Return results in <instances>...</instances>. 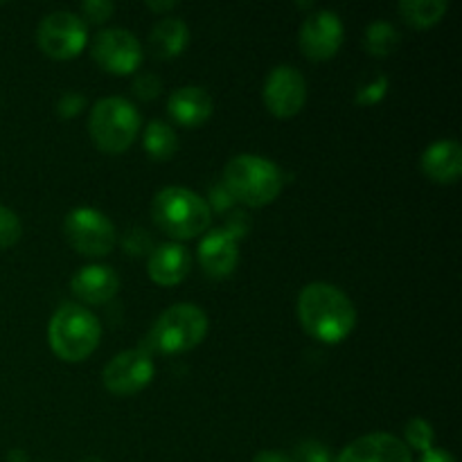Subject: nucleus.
Listing matches in <instances>:
<instances>
[{
	"instance_id": "f03ea898",
	"label": "nucleus",
	"mask_w": 462,
	"mask_h": 462,
	"mask_svg": "<svg viewBox=\"0 0 462 462\" xmlns=\"http://www.w3.org/2000/svg\"><path fill=\"white\" fill-rule=\"evenodd\" d=\"M152 217L158 228L170 237L192 239L210 228L212 212L201 194L171 185L153 197Z\"/></svg>"
},
{
	"instance_id": "a211bd4d",
	"label": "nucleus",
	"mask_w": 462,
	"mask_h": 462,
	"mask_svg": "<svg viewBox=\"0 0 462 462\" xmlns=\"http://www.w3.org/2000/svg\"><path fill=\"white\" fill-rule=\"evenodd\" d=\"M422 171L436 183H454L462 174V147L458 140H438L422 153Z\"/></svg>"
},
{
	"instance_id": "5701e85b",
	"label": "nucleus",
	"mask_w": 462,
	"mask_h": 462,
	"mask_svg": "<svg viewBox=\"0 0 462 462\" xmlns=\"http://www.w3.org/2000/svg\"><path fill=\"white\" fill-rule=\"evenodd\" d=\"M406 440L413 449L418 451H429L433 449V440H436V433H433V427L422 418H413L409 424H406Z\"/></svg>"
},
{
	"instance_id": "7c9ffc66",
	"label": "nucleus",
	"mask_w": 462,
	"mask_h": 462,
	"mask_svg": "<svg viewBox=\"0 0 462 462\" xmlns=\"http://www.w3.org/2000/svg\"><path fill=\"white\" fill-rule=\"evenodd\" d=\"M253 462H293L291 456H284L280 451H260V454L253 458Z\"/></svg>"
},
{
	"instance_id": "a878e982",
	"label": "nucleus",
	"mask_w": 462,
	"mask_h": 462,
	"mask_svg": "<svg viewBox=\"0 0 462 462\" xmlns=\"http://www.w3.org/2000/svg\"><path fill=\"white\" fill-rule=\"evenodd\" d=\"M293 462H332V454L325 445L316 440H307L302 445L296 447L291 456Z\"/></svg>"
},
{
	"instance_id": "4468645a",
	"label": "nucleus",
	"mask_w": 462,
	"mask_h": 462,
	"mask_svg": "<svg viewBox=\"0 0 462 462\" xmlns=\"http://www.w3.org/2000/svg\"><path fill=\"white\" fill-rule=\"evenodd\" d=\"M239 260L237 233L230 228H215L199 244V262L212 278H226L235 271Z\"/></svg>"
},
{
	"instance_id": "393cba45",
	"label": "nucleus",
	"mask_w": 462,
	"mask_h": 462,
	"mask_svg": "<svg viewBox=\"0 0 462 462\" xmlns=\"http://www.w3.org/2000/svg\"><path fill=\"white\" fill-rule=\"evenodd\" d=\"M386 90H388V77L374 75L373 79L365 81V84L356 90V102L365 104V106H370V104H377L379 99L386 95Z\"/></svg>"
},
{
	"instance_id": "6e6552de",
	"label": "nucleus",
	"mask_w": 462,
	"mask_h": 462,
	"mask_svg": "<svg viewBox=\"0 0 462 462\" xmlns=\"http://www.w3.org/2000/svg\"><path fill=\"white\" fill-rule=\"evenodd\" d=\"M86 30L84 18L72 12H52L39 23V39L41 50L52 59H72L84 50Z\"/></svg>"
},
{
	"instance_id": "bb28decb",
	"label": "nucleus",
	"mask_w": 462,
	"mask_h": 462,
	"mask_svg": "<svg viewBox=\"0 0 462 462\" xmlns=\"http://www.w3.org/2000/svg\"><path fill=\"white\" fill-rule=\"evenodd\" d=\"M162 90V81L158 79L156 75H152V72H144V75H138L134 81V93L138 95L140 99H144V102H149V99L158 97Z\"/></svg>"
},
{
	"instance_id": "4be33fe9",
	"label": "nucleus",
	"mask_w": 462,
	"mask_h": 462,
	"mask_svg": "<svg viewBox=\"0 0 462 462\" xmlns=\"http://www.w3.org/2000/svg\"><path fill=\"white\" fill-rule=\"evenodd\" d=\"M400 45V32L386 21H374L365 27V50L374 57H388Z\"/></svg>"
},
{
	"instance_id": "b1692460",
	"label": "nucleus",
	"mask_w": 462,
	"mask_h": 462,
	"mask_svg": "<svg viewBox=\"0 0 462 462\" xmlns=\"http://www.w3.org/2000/svg\"><path fill=\"white\" fill-rule=\"evenodd\" d=\"M21 233H23V226L16 212L0 206V248L14 246V244L21 239Z\"/></svg>"
},
{
	"instance_id": "f3484780",
	"label": "nucleus",
	"mask_w": 462,
	"mask_h": 462,
	"mask_svg": "<svg viewBox=\"0 0 462 462\" xmlns=\"http://www.w3.org/2000/svg\"><path fill=\"white\" fill-rule=\"evenodd\" d=\"M212 97L201 86H180L167 99L170 116L183 126H199L212 116Z\"/></svg>"
},
{
	"instance_id": "39448f33",
	"label": "nucleus",
	"mask_w": 462,
	"mask_h": 462,
	"mask_svg": "<svg viewBox=\"0 0 462 462\" xmlns=\"http://www.w3.org/2000/svg\"><path fill=\"white\" fill-rule=\"evenodd\" d=\"M208 334V316L201 307L180 302L162 311L149 332V341L165 355H179L197 347Z\"/></svg>"
},
{
	"instance_id": "6ab92c4d",
	"label": "nucleus",
	"mask_w": 462,
	"mask_h": 462,
	"mask_svg": "<svg viewBox=\"0 0 462 462\" xmlns=\"http://www.w3.org/2000/svg\"><path fill=\"white\" fill-rule=\"evenodd\" d=\"M189 30L183 18H162L149 34V45L161 59L179 57L188 48Z\"/></svg>"
},
{
	"instance_id": "2f4dec72",
	"label": "nucleus",
	"mask_w": 462,
	"mask_h": 462,
	"mask_svg": "<svg viewBox=\"0 0 462 462\" xmlns=\"http://www.w3.org/2000/svg\"><path fill=\"white\" fill-rule=\"evenodd\" d=\"M149 9H153V12H167V9H174L176 7V0H167V3H153V0H149L147 3Z\"/></svg>"
},
{
	"instance_id": "9d476101",
	"label": "nucleus",
	"mask_w": 462,
	"mask_h": 462,
	"mask_svg": "<svg viewBox=\"0 0 462 462\" xmlns=\"http://www.w3.org/2000/svg\"><path fill=\"white\" fill-rule=\"evenodd\" d=\"M343 36H346V27H343L338 14L329 12V9H316L302 21L298 43L310 59L325 61L338 52Z\"/></svg>"
},
{
	"instance_id": "1a4fd4ad",
	"label": "nucleus",
	"mask_w": 462,
	"mask_h": 462,
	"mask_svg": "<svg viewBox=\"0 0 462 462\" xmlns=\"http://www.w3.org/2000/svg\"><path fill=\"white\" fill-rule=\"evenodd\" d=\"M93 57L108 72L129 75L143 63V45H140L138 36L131 34L129 30L108 27L95 36Z\"/></svg>"
},
{
	"instance_id": "cd10ccee",
	"label": "nucleus",
	"mask_w": 462,
	"mask_h": 462,
	"mask_svg": "<svg viewBox=\"0 0 462 462\" xmlns=\"http://www.w3.org/2000/svg\"><path fill=\"white\" fill-rule=\"evenodd\" d=\"M81 9H84V14L88 21L104 23L113 16V12H116V5H113L111 0H86V3L81 5Z\"/></svg>"
},
{
	"instance_id": "7ed1b4c3",
	"label": "nucleus",
	"mask_w": 462,
	"mask_h": 462,
	"mask_svg": "<svg viewBox=\"0 0 462 462\" xmlns=\"http://www.w3.org/2000/svg\"><path fill=\"white\" fill-rule=\"evenodd\" d=\"M226 192L251 208L269 206L282 192V174L269 158L239 153L230 158L224 170Z\"/></svg>"
},
{
	"instance_id": "aec40b11",
	"label": "nucleus",
	"mask_w": 462,
	"mask_h": 462,
	"mask_svg": "<svg viewBox=\"0 0 462 462\" xmlns=\"http://www.w3.org/2000/svg\"><path fill=\"white\" fill-rule=\"evenodd\" d=\"M143 143H144V149H147L149 156L158 158V161H165V158H170L171 153L179 149V138H176V131L162 120L149 122L147 129H144Z\"/></svg>"
},
{
	"instance_id": "20e7f679",
	"label": "nucleus",
	"mask_w": 462,
	"mask_h": 462,
	"mask_svg": "<svg viewBox=\"0 0 462 462\" xmlns=\"http://www.w3.org/2000/svg\"><path fill=\"white\" fill-rule=\"evenodd\" d=\"M99 337H102V325L97 316L77 302L61 305L50 320V347L59 359L70 361V364L84 361L86 356L93 355Z\"/></svg>"
},
{
	"instance_id": "f257e3e1",
	"label": "nucleus",
	"mask_w": 462,
	"mask_h": 462,
	"mask_svg": "<svg viewBox=\"0 0 462 462\" xmlns=\"http://www.w3.org/2000/svg\"><path fill=\"white\" fill-rule=\"evenodd\" d=\"M298 319L307 334L323 343H341L356 325V307L338 287L311 282L298 296Z\"/></svg>"
},
{
	"instance_id": "72a5a7b5",
	"label": "nucleus",
	"mask_w": 462,
	"mask_h": 462,
	"mask_svg": "<svg viewBox=\"0 0 462 462\" xmlns=\"http://www.w3.org/2000/svg\"><path fill=\"white\" fill-rule=\"evenodd\" d=\"M79 462H102V460L95 458V456H90V458H84V460H79Z\"/></svg>"
},
{
	"instance_id": "2eb2a0df",
	"label": "nucleus",
	"mask_w": 462,
	"mask_h": 462,
	"mask_svg": "<svg viewBox=\"0 0 462 462\" xmlns=\"http://www.w3.org/2000/svg\"><path fill=\"white\" fill-rule=\"evenodd\" d=\"M70 289L86 305H104L120 289V278L106 264H90L77 271L70 280Z\"/></svg>"
},
{
	"instance_id": "473e14b6",
	"label": "nucleus",
	"mask_w": 462,
	"mask_h": 462,
	"mask_svg": "<svg viewBox=\"0 0 462 462\" xmlns=\"http://www.w3.org/2000/svg\"><path fill=\"white\" fill-rule=\"evenodd\" d=\"M9 462H25V454H23L21 449H14L12 454H9Z\"/></svg>"
},
{
	"instance_id": "ddd939ff",
	"label": "nucleus",
	"mask_w": 462,
	"mask_h": 462,
	"mask_svg": "<svg viewBox=\"0 0 462 462\" xmlns=\"http://www.w3.org/2000/svg\"><path fill=\"white\" fill-rule=\"evenodd\" d=\"M337 462H413L409 447L391 433H370L350 442Z\"/></svg>"
},
{
	"instance_id": "412c9836",
	"label": "nucleus",
	"mask_w": 462,
	"mask_h": 462,
	"mask_svg": "<svg viewBox=\"0 0 462 462\" xmlns=\"http://www.w3.org/2000/svg\"><path fill=\"white\" fill-rule=\"evenodd\" d=\"M445 0H402L400 14L413 27H431L447 14Z\"/></svg>"
},
{
	"instance_id": "c85d7f7f",
	"label": "nucleus",
	"mask_w": 462,
	"mask_h": 462,
	"mask_svg": "<svg viewBox=\"0 0 462 462\" xmlns=\"http://www.w3.org/2000/svg\"><path fill=\"white\" fill-rule=\"evenodd\" d=\"M84 104H86V99H84V95H79V93H63L61 97H59V102H57V113L61 117H75L77 113L81 111V108H84Z\"/></svg>"
},
{
	"instance_id": "9b49d317",
	"label": "nucleus",
	"mask_w": 462,
	"mask_h": 462,
	"mask_svg": "<svg viewBox=\"0 0 462 462\" xmlns=\"http://www.w3.org/2000/svg\"><path fill=\"white\" fill-rule=\"evenodd\" d=\"M264 104L273 116L291 117L300 113L307 99V81L298 68L275 66L264 81Z\"/></svg>"
},
{
	"instance_id": "423d86ee",
	"label": "nucleus",
	"mask_w": 462,
	"mask_h": 462,
	"mask_svg": "<svg viewBox=\"0 0 462 462\" xmlns=\"http://www.w3.org/2000/svg\"><path fill=\"white\" fill-rule=\"evenodd\" d=\"M90 135L102 152L120 153L134 144L140 129V113L125 97H104L90 111Z\"/></svg>"
},
{
	"instance_id": "f8f14e48",
	"label": "nucleus",
	"mask_w": 462,
	"mask_h": 462,
	"mask_svg": "<svg viewBox=\"0 0 462 462\" xmlns=\"http://www.w3.org/2000/svg\"><path fill=\"white\" fill-rule=\"evenodd\" d=\"M153 379V361L144 350H126L113 356L102 373L104 386L116 395H134Z\"/></svg>"
},
{
	"instance_id": "c756f323",
	"label": "nucleus",
	"mask_w": 462,
	"mask_h": 462,
	"mask_svg": "<svg viewBox=\"0 0 462 462\" xmlns=\"http://www.w3.org/2000/svg\"><path fill=\"white\" fill-rule=\"evenodd\" d=\"M420 462H456V458L445 449H429L420 456Z\"/></svg>"
},
{
	"instance_id": "0eeeda50",
	"label": "nucleus",
	"mask_w": 462,
	"mask_h": 462,
	"mask_svg": "<svg viewBox=\"0 0 462 462\" xmlns=\"http://www.w3.org/2000/svg\"><path fill=\"white\" fill-rule=\"evenodd\" d=\"M63 235L77 253L88 257L108 255L116 246V226L95 208H75L63 221Z\"/></svg>"
},
{
	"instance_id": "dca6fc26",
	"label": "nucleus",
	"mask_w": 462,
	"mask_h": 462,
	"mask_svg": "<svg viewBox=\"0 0 462 462\" xmlns=\"http://www.w3.org/2000/svg\"><path fill=\"white\" fill-rule=\"evenodd\" d=\"M189 253L188 248L180 246V244H161L158 248H153L152 255H149L147 271L149 278L156 284L162 287H174V284L183 282L189 273Z\"/></svg>"
}]
</instances>
